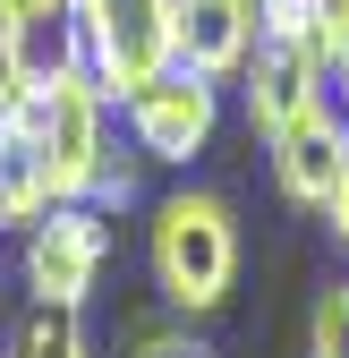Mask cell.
<instances>
[{"mask_svg": "<svg viewBox=\"0 0 349 358\" xmlns=\"http://www.w3.org/2000/svg\"><path fill=\"white\" fill-rule=\"evenodd\" d=\"M145 264L170 316H213L239 290V213L213 188H170L145 213Z\"/></svg>", "mask_w": 349, "mask_h": 358, "instance_id": "6da1fadb", "label": "cell"}, {"mask_svg": "<svg viewBox=\"0 0 349 358\" xmlns=\"http://www.w3.org/2000/svg\"><path fill=\"white\" fill-rule=\"evenodd\" d=\"M17 128L34 137L43 171H52V196L60 205H85V188H94V171L111 154V94L85 77V60L43 69L26 85V103H17Z\"/></svg>", "mask_w": 349, "mask_h": 358, "instance_id": "7a4b0ae2", "label": "cell"}, {"mask_svg": "<svg viewBox=\"0 0 349 358\" xmlns=\"http://www.w3.org/2000/svg\"><path fill=\"white\" fill-rule=\"evenodd\" d=\"M68 34L111 103H128L145 77L170 69V0H68Z\"/></svg>", "mask_w": 349, "mask_h": 358, "instance_id": "3957f363", "label": "cell"}, {"mask_svg": "<svg viewBox=\"0 0 349 358\" xmlns=\"http://www.w3.org/2000/svg\"><path fill=\"white\" fill-rule=\"evenodd\" d=\"M119 111H128V145H137L145 162H196V154L213 145V128H222V85L170 60V69L145 77Z\"/></svg>", "mask_w": 349, "mask_h": 358, "instance_id": "277c9868", "label": "cell"}, {"mask_svg": "<svg viewBox=\"0 0 349 358\" xmlns=\"http://www.w3.org/2000/svg\"><path fill=\"white\" fill-rule=\"evenodd\" d=\"M103 264H111V213H94V205H52L26 231V290H34V307H68L77 316L94 299Z\"/></svg>", "mask_w": 349, "mask_h": 358, "instance_id": "5b68a950", "label": "cell"}, {"mask_svg": "<svg viewBox=\"0 0 349 358\" xmlns=\"http://www.w3.org/2000/svg\"><path fill=\"white\" fill-rule=\"evenodd\" d=\"M239 85H247V120H255V137H281L290 120H307V111L332 103V77L298 52V43H255L247 69H239Z\"/></svg>", "mask_w": 349, "mask_h": 358, "instance_id": "8992f818", "label": "cell"}, {"mask_svg": "<svg viewBox=\"0 0 349 358\" xmlns=\"http://www.w3.org/2000/svg\"><path fill=\"white\" fill-rule=\"evenodd\" d=\"M255 52V0H170V60L230 85Z\"/></svg>", "mask_w": 349, "mask_h": 358, "instance_id": "52a82bcc", "label": "cell"}, {"mask_svg": "<svg viewBox=\"0 0 349 358\" xmlns=\"http://www.w3.org/2000/svg\"><path fill=\"white\" fill-rule=\"evenodd\" d=\"M265 145H273V179H281V196L315 213V196L332 188V171H341V154H349L341 103H324V111H307V120H290L281 137H265Z\"/></svg>", "mask_w": 349, "mask_h": 358, "instance_id": "ba28073f", "label": "cell"}, {"mask_svg": "<svg viewBox=\"0 0 349 358\" xmlns=\"http://www.w3.org/2000/svg\"><path fill=\"white\" fill-rule=\"evenodd\" d=\"M60 196H52V171H43V154H34V137L17 128V111L0 120V231H34L43 213H52Z\"/></svg>", "mask_w": 349, "mask_h": 358, "instance_id": "9c48e42d", "label": "cell"}, {"mask_svg": "<svg viewBox=\"0 0 349 358\" xmlns=\"http://www.w3.org/2000/svg\"><path fill=\"white\" fill-rule=\"evenodd\" d=\"M298 52H307L324 77L349 69V0H315V9H307V34H298Z\"/></svg>", "mask_w": 349, "mask_h": 358, "instance_id": "30bf717a", "label": "cell"}, {"mask_svg": "<svg viewBox=\"0 0 349 358\" xmlns=\"http://www.w3.org/2000/svg\"><path fill=\"white\" fill-rule=\"evenodd\" d=\"M137 196H145V154H137V145H128V154L111 145L103 171H94V188H85V205H94V213H128Z\"/></svg>", "mask_w": 349, "mask_h": 358, "instance_id": "8fae6325", "label": "cell"}, {"mask_svg": "<svg viewBox=\"0 0 349 358\" xmlns=\"http://www.w3.org/2000/svg\"><path fill=\"white\" fill-rule=\"evenodd\" d=\"M17 358H85V333L68 307H34V324L17 333Z\"/></svg>", "mask_w": 349, "mask_h": 358, "instance_id": "7c38bea8", "label": "cell"}, {"mask_svg": "<svg viewBox=\"0 0 349 358\" xmlns=\"http://www.w3.org/2000/svg\"><path fill=\"white\" fill-rule=\"evenodd\" d=\"M307 350L315 358H349V282H324L315 324H307Z\"/></svg>", "mask_w": 349, "mask_h": 358, "instance_id": "4fadbf2b", "label": "cell"}, {"mask_svg": "<svg viewBox=\"0 0 349 358\" xmlns=\"http://www.w3.org/2000/svg\"><path fill=\"white\" fill-rule=\"evenodd\" d=\"M26 85H34V69H26V26L0 9V120L26 103Z\"/></svg>", "mask_w": 349, "mask_h": 358, "instance_id": "5bb4252c", "label": "cell"}, {"mask_svg": "<svg viewBox=\"0 0 349 358\" xmlns=\"http://www.w3.org/2000/svg\"><path fill=\"white\" fill-rule=\"evenodd\" d=\"M315 0H255V43H298Z\"/></svg>", "mask_w": 349, "mask_h": 358, "instance_id": "9a60e30c", "label": "cell"}, {"mask_svg": "<svg viewBox=\"0 0 349 358\" xmlns=\"http://www.w3.org/2000/svg\"><path fill=\"white\" fill-rule=\"evenodd\" d=\"M315 213H324V231L349 248V154H341V171H332V188L315 196Z\"/></svg>", "mask_w": 349, "mask_h": 358, "instance_id": "2e32d148", "label": "cell"}, {"mask_svg": "<svg viewBox=\"0 0 349 358\" xmlns=\"http://www.w3.org/2000/svg\"><path fill=\"white\" fill-rule=\"evenodd\" d=\"M137 358H213L196 333H137Z\"/></svg>", "mask_w": 349, "mask_h": 358, "instance_id": "e0dca14e", "label": "cell"}, {"mask_svg": "<svg viewBox=\"0 0 349 358\" xmlns=\"http://www.w3.org/2000/svg\"><path fill=\"white\" fill-rule=\"evenodd\" d=\"M9 17H26V26H43V17H68V0H0Z\"/></svg>", "mask_w": 349, "mask_h": 358, "instance_id": "ac0fdd59", "label": "cell"}, {"mask_svg": "<svg viewBox=\"0 0 349 358\" xmlns=\"http://www.w3.org/2000/svg\"><path fill=\"white\" fill-rule=\"evenodd\" d=\"M9 358H17V350H9Z\"/></svg>", "mask_w": 349, "mask_h": 358, "instance_id": "d6986e66", "label": "cell"}]
</instances>
